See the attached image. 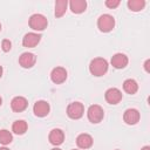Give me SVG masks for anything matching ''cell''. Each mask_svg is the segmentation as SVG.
Here are the masks:
<instances>
[{"label":"cell","instance_id":"1","mask_svg":"<svg viewBox=\"0 0 150 150\" xmlns=\"http://www.w3.org/2000/svg\"><path fill=\"white\" fill-rule=\"evenodd\" d=\"M108 61L103 57H95L89 63V71L94 76H103L108 71Z\"/></svg>","mask_w":150,"mask_h":150},{"label":"cell","instance_id":"2","mask_svg":"<svg viewBox=\"0 0 150 150\" xmlns=\"http://www.w3.org/2000/svg\"><path fill=\"white\" fill-rule=\"evenodd\" d=\"M28 25L29 27L33 29V30H36V32H41V30H45L48 26V20L47 18L43 15V14H40V13H35L33 15H30L29 20H28Z\"/></svg>","mask_w":150,"mask_h":150},{"label":"cell","instance_id":"3","mask_svg":"<svg viewBox=\"0 0 150 150\" xmlns=\"http://www.w3.org/2000/svg\"><path fill=\"white\" fill-rule=\"evenodd\" d=\"M87 117H88L89 122H91L94 124H97L103 120L104 110L98 104H91L87 110Z\"/></svg>","mask_w":150,"mask_h":150},{"label":"cell","instance_id":"4","mask_svg":"<svg viewBox=\"0 0 150 150\" xmlns=\"http://www.w3.org/2000/svg\"><path fill=\"white\" fill-rule=\"evenodd\" d=\"M114 27H115V19H114L112 15H110V14H102L97 19V28L101 32L108 33V32L112 30Z\"/></svg>","mask_w":150,"mask_h":150},{"label":"cell","instance_id":"5","mask_svg":"<svg viewBox=\"0 0 150 150\" xmlns=\"http://www.w3.org/2000/svg\"><path fill=\"white\" fill-rule=\"evenodd\" d=\"M84 114V107L81 102H71L67 107V115L71 120H80Z\"/></svg>","mask_w":150,"mask_h":150},{"label":"cell","instance_id":"6","mask_svg":"<svg viewBox=\"0 0 150 150\" xmlns=\"http://www.w3.org/2000/svg\"><path fill=\"white\" fill-rule=\"evenodd\" d=\"M49 111H50V105L47 101L40 100V101H36L33 105V112L38 117H45L49 114Z\"/></svg>","mask_w":150,"mask_h":150},{"label":"cell","instance_id":"7","mask_svg":"<svg viewBox=\"0 0 150 150\" xmlns=\"http://www.w3.org/2000/svg\"><path fill=\"white\" fill-rule=\"evenodd\" d=\"M104 98L109 104H117L122 101V91L118 88H109L104 94Z\"/></svg>","mask_w":150,"mask_h":150},{"label":"cell","instance_id":"8","mask_svg":"<svg viewBox=\"0 0 150 150\" xmlns=\"http://www.w3.org/2000/svg\"><path fill=\"white\" fill-rule=\"evenodd\" d=\"M139 118H141L139 111H138L137 109H135V108H129V109H127V110L124 111V114H123V121H124L127 124H129V125H135V124H137L138 121H139Z\"/></svg>","mask_w":150,"mask_h":150},{"label":"cell","instance_id":"9","mask_svg":"<svg viewBox=\"0 0 150 150\" xmlns=\"http://www.w3.org/2000/svg\"><path fill=\"white\" fill-rule=\"evenodd\" d=\"M40 41H41V35L39 33H35V32L27 33L22 38V45L26 48H34L35 46H38V43Z\"/></svg>","mask_w":150,"mask_h":150},{"label":"cell","instance_id":"10","mask_svg":"<svg viewBox=\"0 0 150 150\" xmlns=\"http://www.w3.org/2000/svg\"><path fill=\"white\" fill-rule=\"evenodd\" d=\"M50 80L55 84H61L67 80V70L63 67H55L50 71Z\"/></svg>","mask_w":150,"mask_h":150},{"label":"cell","instance_id":"11","mask_svg":"<svg viewBox=\"0 0 150 150\" xmlns=\"http://www.w3.org/2000/svg\"><path fill=\"white\" fill-rule=\"evenodd\" d=\"M36 62V56L33 54V53H29V52H26V53H22L19 57V64L22 67V68H32Z\"/></svg>","mask_w":150,"mask_h":150},{"label":"cell","instance_id":"12","mask_svg":"<svg viewBox=\"0 0 150 150\" xmlns=\"http://www.w3.org/2000/svg\"><path fill=\"white\" fill-rule=\"evenodd\" d=\"M28 107V101L23 96H15L11 101V108L14 112H21Z\"/></svg>","mask_w":150,"mask_h":150},{"label":"cell","instance_id":"13","mask_svg":"<svg viewBox=\"0 0 150 150\" xmlns=\"http://www.w3.org/2000/svg\"><path fill=\"white\" fill-rule=\"evenodd\" d=\"M48 139H49V143L53 145H56V146L61 145L64 141V132L59 128H54L50 130L48 135Z\"/></svg>","mask_w":150,"mask_h":150},{"label":"cell","instance_id":"14","mask_svg":"<svg viewBox=\"0 0 150 150\" xmlns=\"http://www.w3.org/2000/svg\"><path fill=\"white\" fill-rule=\"evenodd\" d=\"M110 62H111V66L114 68L122 69V68H125L128 66L129 60H128V56L125 54H123V53H116L115 55H112Z\"/></svg>","mask_w":150,"mask_h":150},{"label":"cell","instance_id":"15","mask_svg":"<svg viewBox=\"0 0 150 150\" xmlns=\"http://www.w3.org/2000/svg\"><path fill=\"white\" fill-rule=\"evenodd\" d=\"M93 143H94V139L89 134L83 132V134H80L76 137V144L80 149H83V150L89 149V148H91Z\"/></svg>","mask_w":150,"mask_h":150},{"label":"cell","instance_id":"16","mask_svg":"<svg viewBox=\"0 0 150 150\" xmlns=\"http://www.w3.org/2000/svg\"><path fill=\"white\" fill-rule=\"evenodd\" d=\"M69 8L74 14H81L87 8V1L86 0H71L69 2Z\"/></svg>","mask_w":150,"mask_h":150},{"label":"cell","instance_id":"17","mask_svg":"<svg viewBox=\"0 0 150 150\" xmlns=\"http://www.w3.org/2000/svg\"><path fill=\"white\" fill-rule=\"evenodd\" d=\"M123 90H124L127 94L134 95V94H136L137 90H138V83H137L134 79H127V80L123 82Z\"/></svg>","mask_w":150,"mask_h":150},{"label":"cell","instance_id":"18","mask_svg":"<svg viewBox=\"0 0 150 150\" xmlns=\"http://www.w3.org/2000/svg\"><path fill=\"white\" fill-rule=\"evenodd\" d=\"M28 129V124L23 120H18L12 125V131L16 135H23Z\"/></svg>","mask_w":150,"mask_h":150},{"label":"cell","instance_id":"19","mask_svg":"<svg viewBox=\"0 0 150 150\" xmlns=\"http://www.w3.org/2000/svg\"><path fill=\"white\" fill-rule=\"evenodd\" d=\"M67 7H68V1L67 0H57L55 2V11H54L55 16L56 18L63 16L66 11H67Z\"/></svg>","mask_w":150,"mask_h":150},{"label":"cell","instance_id":"20","mask_svg":"<svg viewBox=\"0 0 150 150\" xmlns=\"http://www.w3.org/2000/svg\"><path fill=\"white\" fill-rule=\"evenodd\" d=\"M145 1L144 0H129L128 1V7L132 12H139L144 8Z\"/></svg>","mask_w":150,"mask_h":150},{"label":"cell","instance_id":"21","mask_svg":"<svg viewBox=\"0 0 150 150\" xmlns=\"http://www.w3.org/2000/svg\"><path fill=\"white\" fill-rule=\"evenodd\" d=\"M13 141V135L11 131L6 130V129H1L0 130V144L2 145H7L9 143H12Z\"/></svg>","mask_w":150,"mask_h":150},{"label":"cell","instance_id":"22","mask_svg":"<svg viewBox=\"0 0 150 150\" xmlns=\"http://www.w3.org/2000/svg\"><path fill=\"white\" fill-rule=\"evenodd\" d=\"M11 48H12V42H11L8 39L2 40V42H1V49H2L4 52H9Z\"/></svg>","mask_w":150,"mask_h":150},{"label":"cell","instance_id":"23","mask_svg":"<svg viewBox=\"0 0 150 150\" xmlns=\"http://www.w3.org/2000/svg\"><path fill=\"white\" fill-rule=\"evenodd\" d=\"M121 1L120 0H107L105 1V6L108 8H116L117 6H120Z\"/></svg>","mask_w":150,"mask_h":150},{"label":"cell","instance_id":"24","mask_svg":"<svg viewBox=\"0 0 150 150\" xmlns=\"http://www.w3.org/2000/svg\"><path fill=\"white\" fill-rule=\"evenodd\" d=\"M149 64H150V60H146V61L144 62V69H145L146 73L150 71V69H149Z\"/></svg>","mask_w":150,"mask_h":150},{"label":"cell","instance_id":"25","mask_svg":"<svg viewBox=\"0 0 150 150\" xmlns=\"http://www.w3.org/2000/svg\"><path fill=\"white\" fill-rule=\"evenodd\" d=\"M141 150H150V146H149V145H145V146H143Z\"/></svg>","mask_w":150,"mask_h":150},{"label":"cell","instance_id":"26","mask_svg":"<svg viewBox=\"0 0 150 150\" xmlns=\"http://www.w3.org/2000/svg\"><path fill=\"white\" fill-rule=\"evenodd\" d=\"M2 71H4V70H2V67L0 66V79H1V76H2Z\"/></svg>","mask_w":150,"mask_h":150},{"label":"cell","instance_id":"27","mask_svg":"<svg viewBox=\"0 0 150 150\" xmlns=\"http://www.w3.org/2000/svg\"><path fill=\"white\" fill-rule=\"evenodd\" d=\"M0 150H9V149L6 148V146H2V148H0Z\"/></svg>","mask_w":150,"mask_h":150},{"label":"cell","instance_id":"28","mask_svg":"<svg viewBox=\"0 0 150 150\" xmlns=\"http://www.w3.org/2000/svg\"><path fill=\"white\" fill-rule=\"evenodd\" d=\"M50 150H61V149H59V148H53V149H50Z\"/></svg>","mask_w":150,"mask_h":150},{"label":"cell","instance_id":"29","mask_svg":"<svg viewBox=\"0 0 150 150\" xmlns=\"http://www.w3.org/2000/svg\"><path fill=\"white\" fill-rule=\"evenodd\" d=\"M2 104V98H1V96H0V105Z\"/></svg>","mask_w":150,"mask_h":150},{"label":"cell","instance_id":"30","mask_svg":"<svg viewBox=\"0 0 150 150\" xmlns=\"http://www.w3.org/2000/svg\"><path fill=\"white\" fill-rule=\"evenodd\" d=\"M0 32H1V23H0Z\"/></svg>","mask_w":150,"mask_h":150},{"label":"cell","instance_id":"31","mask_svg":"<svg viewBox=\"0 0 150 150\" xmlns=\"http://www.w3.org/2000/svg\"><path fill=\"white\" fill-rule=\"evenodd\" d=\"M71 150H79V149H71Z\"/></svg>","mask_w":150,"mask_h":150},{"label":"cell","instance_id":"32","mask_svg":"<svg viewBox=\"0 0 150 150\" xmlns=\"http://www.w3.org/2000/svg\"><path fill=\"white\" fill-rule=\"evenodd\" d=\"M116 150H118V149H116Z\"/></svg>","mask_w":150,"mask_h":150}]
</instances>
